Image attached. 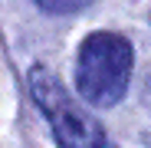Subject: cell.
I'll list each match as a JSON object with an SVG mask.
<instances>
[{
	"label": "cell",
	"mask_w": 151,
	"mask_h": 148,
	"mask_svg": "<svg viewBox=\"0 0 151 148\" xmlns=\"http://www.w3.org/2000/svg\"><path fill=\"white\" fill-rule=\"evenodd\" d=\"M132 43L118 33H92L79 46L76 89L92 105H115L128 89Z\"/></svg>",
	"instance_id": "6da1fadb"
},
{
	"label": "cell",
	"mask_w": 151,
	"mask_h": 148,
	"mask_svg": "<svg viewBox=\"0 0 151 148\" xmlns=\"http://www.w3.org/2000/svg\"><path fill=\"white\" fill-rule=\"evenodd\" d=\"M30 89L36 95L40 109L46 112L53 135L59 142V148H105V132L102 125L82 109L76 105L69 92L56 82L53 72L46 69H33L30 72Z\"/></svg>",
	"instance_id": "7a4b0ae2"
},
{
	"label": "cell",
	"mask_w": 151,
	"mask_h": 148,
	"mask_svg": "<svg viewBox=\"0 0 151 148\" xmlns=\"http://www.w3.org/2000/svg\"><path fill=\"white\" fill-rule=\"evenodd\" d=\"M36 4H40V10H46V13L63 17V13H79L82 7L92 4V0H36Z\"/></svg>",
	"instance_id": "3957f363"
}]
</instances>
